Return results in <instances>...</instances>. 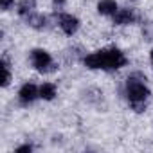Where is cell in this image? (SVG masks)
Masks as SVG:
<instances>
[{"label": "cell", "mask_w": 153, "mask_h": 153, "mask_svg": "<svg viewBox=\"0 0 153 153\" xmlns=\"http://www.w3.org/2000/svg\"><path fill=\"white\" fill-rule=\"evenodd\" d=\"M85 65L88 68H101V70H117L121 67H124L128 63L126 56L119 51V49H105V51H97L92 52L88 56H85Z\"/></svg>", "instance_id": "cell-1"}, {"label": "cell", "mask_w": 153, "mask_h": 153, "mask_svg": "<svg viewBox=\"0 0 153 153\" xmlns=\"http://www.w3.org/2000/svg\"><path fill=\"white\" fill-rule=\"evenodd\" d=\"M149 96L148 87L144 85V78L140 74H133L126 81V97L130 101V106L135 112H144L146 110V99Z\"/></svg>", "instance_id": "cell-2"}, {"label": "cell", "mask_w": 153, "mask_h": 153, "mask_svg": "<svg viewBox=\"0 0 153 153\" xmlns=\"http://www.w3.org/2000/svg\"><path fill=\"white\" fill-rule=\"evenodd\" d=\"M31 63L38 72H51L54 70V61L51 54L43 49H34L31 51Z\"/></svg>", "instance_id": "cell-3"}, {"label": "cell", "mask_w": 153, "mask_h": 153, "mask_svg": "<svg viewBox=\"0 0 153 153\" xmlns=\"http://www.w3.org/2000/svg\"><path fill=\"white\" fill-rule=\"evenodd\" d=\"M18 97H20V103H22V105H31L36 97H40V88H38L34 83H25V85L20 88Z\"/></svg>", "instance_id": "cell-4"}, {"label": "cell", "mask_w": 153, "mask_h": 153, "mask_svg": "<svg viewBox=\"0 0 153 153\" xmlns=\"http://www.w3.org/2000/svg\"><path fill=\"white\" fill-rule=\"evenodd\" d=\"M58 24H59L61 31L65 34H68V36H72L76 31L79 29V20L76 16H72V15H59V22Z\"/></svg>", "instance_id": "cell-5"}, {"label": "cell", "mask_w": 153, "mask_h": 153, "mask_svg": "<svg viewBox=\"0 0 153 153\" xmlns=\"http://www.w3.org/2000/svg\"><path fill=\"white\" fill-rule=\"evenodd\" d=\"M135 13L133 9H117V13L114 15V24L115 25H130L135 22Z\"/></svg>", "instance_id": "cell-6"}, {"label": "cell", "mask_w": 153, "mask_h": 153, "mask_svg": "<svg viewBox=\"0 0 153 153\" xmlns=\"http://www.w3.org/2000/svg\"><path fill=\"white\" fill-rule=\"evenodd\" d=\"M97 11H99V15H105V16L115 15L117 13V2L115 0H101L97 4Z\"/></svg>", "instance_id": "cell-7"}, {"label": "cell", "mask_w": 153, "mask_h": 153, "mask_svg": "<svg viewBox=\"0 0 153 153\" xmlns=\"http://www.w3.org/2000/svg\"><path fill=\"white\" fill-rule=\"evenodd\" d=\"M27 24H29L31 27H34V29H43V27L47 25V16L31 13V15L27 16Z\"/></svg>", "instance_id": "cell-8"}, {"label": "cell", "mask_w": 153, "mask_h": 153, "mask_svg": "<svg viewBox=\"0 0 153 153\" xmlns=\"http://www.w3.org/2000/svg\"><path fill=\"white\" fill-rule=\"evenodd\" d=\"M54 96H56V85H52V83H43V85L40 87V97H42V99L52 101Z\"/></svg>", "instance_id": "cell-9"}, {"label": "cell", "mask_w": 153, "mask_h": 153, "mask_svg": "<svg viewBox=\"0 0 153 153\" xmlns=\"http://www.w3.org/2000/svg\"><path fill=\"white\" fill-rule=\"evenodd\" d=\"M34 0H20L18 2V13L22 16H29L31 13H34Z\"/></svg>", "instance_id": "cell-10"}, {"label": "cell", "mask_w": 153, "mask_h": 153, "mask_svg": "<svg viewBox=\"0 0 153 153\" xmlns=\"http://www.w3.org/2000/svg\"><path fill=\"white\" fill-rule=\"evenodd\" d=\"M2 68H4V81H2V85L7 87L9 81H11V70H9V63H7L6 58H2Z\"/></svg>", "instance_id": "cell-11"}, {"label": "cell", "mask_w": 153, "mask_h": 153, "mask_svg": "<svg viewBox=\"0 0 153 153\" xmlns=\"http://www.w3.org/2000/svg\"><path fill=\"white\" fill-rule=\"evenodd\" d=\"M13 2H15V0H0V6H2L4 11H7V9L13 6Z\"/></svg>", "instance_id": "cell-12"}, {"label": "cell", "mask_w": 153, "mask_h": 153, "mask_svg": "<svg viewBox=\"0 0 153 153\" xmlns=\"http://www.w3.org/2000/svg\"><path fill=\"white\" fill-rule=\"evenodd\" d=\"M25 151H33V146L31 144H24V146L16 148V153H25Z\"/></svg>", "instance_id": "cell-13"}, {"label": "cell", "mask_w": 153, "mask_h": 153, "mask_svg": "<svg viewBox=\"0 0 153 153\" xmlns=\"http://www.w3.org/2000/svg\"><path fill=\"white\" fill-rule=\"evenodd\" d=\"M65 0H54V4H63Z\"/></svg>", "instance_id": "cell-14"}, {"label": "cell", "mask_w": 153, "mask_h": 153, "mask_svg": "<svg viewBox=\"0 0 153 153\" xmlns=\"http://www.w3.org/2000/svg\"><path fill=\"white\" fill-rule=\"evenodd\" d=\"M149 58H151V65H153V49H151V54H149Z\"/></svg>", "instance_id": "cell-15"}]
</instances>
